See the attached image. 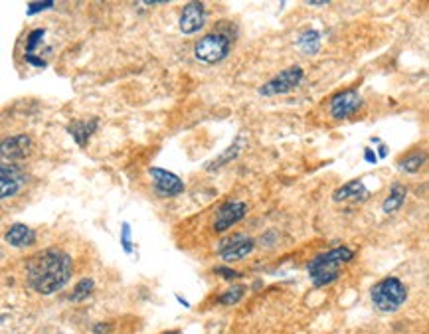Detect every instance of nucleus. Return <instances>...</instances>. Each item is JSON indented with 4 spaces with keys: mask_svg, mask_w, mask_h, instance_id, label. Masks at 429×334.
Masks as SVG:
<instances>
[{
    "mask_svg": "<svg viewBox=\"0 0 429 334\" xmlns=\"http://www.w3.org/2000/svg\"><path fill=\"white\" fill-rule=\"evenodd\" d=\"M95 289V281L93 279H81V281H77L75 283L74 291H72V295H70V301H74V303H81V301H86L89 295L93 293Z\"/></svg>",
    "mask_w": 429,
    "mask_h": 334,
    "instance_id": "obj_20",
    "label": "nucleus"
},
{
    "mask_svg": "<svg viewBox=\"0 0 429 334\" xmlns=\"http://www.w3.org/2000/svg\"><path fill=\"white\" fill-rule=\"evenodd\" d=\"M74 273L72 257L58 247H48L32 255L26 263V281L38 295H54L61 291Z\"/></svg>",
    "mask_w": 429,
    "mask_h": 334,
    "instance_id": "obj_1",
    "label": "nucleus"
},
{
    "mask_svg": "<svg viewBox=\"0 0 429 334\" xmlns=\"http://www.w3.org/2000/svg\"><path fill=\"white\" fill-rule=\"evenodd\" d=\"M148 176L152 178L154 190L163 196H178V194L184 192V182L170 170H164L159 166H150Z\"/></svg>",
    "mask_w": 429,
    "mask_h": 334,
    "instance_id": "obj_10",
    "label": "nucleus"
},
{
    "mask_svg": "<svg viewBox=\"0 0 429 334\" xmlns=\"http://www.w3.org/2000/svg\"><path fill=\"white\" fill-rule=\"evenodd\" d=\"M426 160H428V155H426V153H412V155L403 157V159L398 162V168H400L401 173L414 175V173H417V170L426 164Z\"/></svg>",
    "mask_w": 429,
    "mask_h": 334,
    "instance_id": "obj_18",
    "label": "nucleus"
},
{
    "mask_svg": "<svg viewBox=\"0 0 429 334\" xmlns=\"http://www.w3.org/2000/svg\"><path fill=\"white\" fill-rule=\"evenodd\" d=\"M2 157L10 160L26 159L32 150V139L28 135H16V137H8L2 141Z\"/></svg>",
    "mask_w": 429,
    "mask_h": 334,
    "instance_id": "obj_12",
    "label": "nucleus"
},
{
    "mask_svg": "<svg viewBox=\"0 0 429 334\" xmlns=\"http://www.w3.org/2000/svg\"><path fill=\"white\" fill-rule=\"evenodd\" d=\"M121 247L125 249V253L133 251V242H131V226L127 222H123L121 226Z\"/></svg>",
    "mask_w": 429,
    "mask_h": 334,
    "instance_id": "obj_23",
    "label": "nucleus"
},
{
    "mask_svg": "<svg viewBox=\"0 0 429 334\" xmlns=\"http://www.w3.org/2000/svg\"><path fill=\"white\" fill-rule=\"evenodd\" d=\"M48 8H54V2H30L28 14H38L42 10H48Z\"/></svg>",
    "mask_w": 429,
    "mask_h": 334,
    "instance_id": "obj_25",
    "label": "nucleus"
},
{
    "mask_svg": "<svg viewBox=\"0 0 429 334\" xmlns=\"http://www.w3.org/2000/svg\"><path fill=\"white\" fill-rule=\"evenodd\" d=\"M372 305L376 311L390 315L396 313L408 299V287L398 277H384L370 289Z\"/></svg>",
    "mask_w": 429,
    "mask_h": 334,
    "instance_id": "obj_3",
    "label": "nucleus"
},
{
    "mask_svg": "<svg viewBox=\"0 0 429 334\" xmlns=\"http://www.w3.org/2000/svg\"><path fill=\"white\" fill-rule=\"evenodd\" d=\"M362 95L356 89H344L332 95V99L328 103V111L335 121H346L350 117H355L362 109Z\"/></svg>",
    "mask_w": 429,
    "mask_h": 334,
    "instance_id": "obj_6",
    "label": "nucleus"
},
{
    "mask_svg": "<svg viewBox=\"0 0 429 334\" xmlns=\"http://www.w3.org/2000/svg\"><path fill=\"white\" fill-rule=\"evenodd\" d=\"M44 36H46L44 28H36L30 32L28 38H26V56H34V52L38 50V46L42 44Z\"/></svg>",
    "mask_w": 429,
    "mask_h": 334,
    "instance_id": "obj_22",
    "label": "nucleus"
},
{
    "mask_svg": "<svg viewBox=\"0 0 429 334\" xmlns=\"http://www.w3.org/2000/svg\"><path fill=\"white\" fill-rule=\"evenodd\" d=\"M406 194H408V188H406L403 184H400V182L392 184L390 194H388V198H386L384 204H382V210H384L386 214L398 212L401 208V204H403V200H406Z\"/></svg>",
    "mask_w": 429,
    "mask_h": 334,
    "instance_id": "obj_16",
    "label": "nucleus"
},
{
    "mask_svg": "<svg viewBox=\"0 0 429 334\" xmlns=\"http://www.w3.org/2000/svg\"><path fill=\"white\" fill-rule=\"evenodd\" d=\"M4 239H6V244H10L12 247H18V249L32 247L36 244V232L32 228H28V226H24V224H14V226H10L6 230Z\"/></svg>",
    "mask_w": 429,
    "mask_h": 334,
    "instance_id": "obj_14",
    "label": "nucleus"
},
{
    "mask_svg": "<svg viewBox=\"0 0 429 334\" xmlns=\"http://www.w3.org/2000/svg\"><path fill=\"white\" fill-rule=\"evenodd\" d=\"M204 20H206V6L202 2H188L178 18V28L182 34H188L192 36L196 32H200V28L204 26Z\"/></svg>",
    "mask_w": 429,
    "mask_h": 334,
    "instance_id": "obj_9",
    "label": "nucleus"
},
{
    "mask_svg": "<svg viewBox=\"0 0 429 334\" xmlns=\"http://www.w3.org/2000/svg\"><path fill=\"white\" fill-rule=\"evenodd\" d=\"M26 61H28L30 66H34V68H44L46 66L44 59H40L38 56H26Z\"/></svg>",
    "mask_w": 429,
    "mask_h": 334,
    "instance_id": "obj_26",
    "label": "nucleus"
},
{
    "mask_svg": "<svg viewBox=\"0 0 429 334\" xmlns=\"http://www.w3.org/2000/svg\"><path fill=\"white\" fill-rule=\"evenodd\" d=\"M378 157H380V159H386V157H388V146L380 145V148H378Z\"/></svg>",
    "mask_w": 429,
    "mask_h": 334,
    "instance_id": "obj_29",
    "label": "nucleus"
},
{
    "mask_svg": "<svg viewBox=\"0 0 429 334\" xmlns=\"http://www.w3.org/2000/svg\"><path fill=\"white\" fill-rule=\"evenodd\" d=\"M352 259H355V251L346 246L335 247V249H328L325 253H319L307 265L312 285L319 287V289L326 287V285H332L341 277L342 265H346Z\"/></svg>",
    "mask_w": 429,
    "mask_h": 334,
    "instance_id": "obj_2",
    "label": "nucleus"
},
{
    "mask_svg": "<svg viewBox=\"0 0 429 334\" xmlns=\"http://www.w3.org/2000/svg\"><path fill=\"white\" fill-rule=\"evenodd\" d=\"M305 77V72L301 66H291L287 70L279 72L275 77H271L267 84H263L259 88V93L263 97H271V95H283V93H289L303 81Z\"/></svg>",
    "mask_w": 429,
    "mask_h": 334,
    "instance_id": "obj_5",
    "label": "nucleus"
},
{
    "mask_svg": "<svg viewBox=\"0 0 429 334\" xmlns=\"http://www.w3.org/2000/svg\"><path fill=\"white\" fill-rule=\"evenodd\" d=\"M230 50H232L230 34L223 32V30H216V32H210L206 36H202L196 42L194 56H196V59H200L202 63L214 66V63H220L222 59L228 58Z\"/></svg>",
    "mask_w": 429,
    "mask_h": 334,
    "instance_id": "obj_4",
    "label": "nucleus"
},
{
    "mask_svg": "<svg viewBox=\"0 0 429 334\" xmlns=\"http://www.w3.org/2000/svg\"><path fill=\"white\" fill-rule=\"evenodd\" d=\"M214 273L222 277L223 281H234V279H239V277H241V273H239V271L232 269V267H228V265H222V267L214 269Z\"/></svg>",
    "mask_w": 429,
    "mask_h": 334,
    "instance_id": "obj_24",
    "label": "nucleus"
},
{
    "mask_svg": "<svg viewBox=\"0 0 429 334\" xmlns=\"http://www.w3.org/2000/svg\"><path fill=\"white\" fill-rule=\"evenodd\" d=\"M246 214H248V204L241 202V200H230L218 208V212L214 216V230L218 233L228 232L232 226L241 222Z\"/></svg>",
    "mask_w": 429,
    "mask_h": 334,
    "instance_id": "obj_8",
    "label": "nucleus"
},
{
    "mask_svg": "<svg viewBox=\"0 0 429 334\" xmlns=\"http://www.w3.org/2000/svg\"><path fill=\"white\" fill-rule=\"evenodd\" d=\"M163 334H182L180 331H168V333H163Z\"/></svg>",
    "mask_w": 429,
    "mask_h": 334,
    "instance_id": "obj_30",
    "label": "nucleus"
},
{
    "mask_svg": "<svg viewBox=\"0 0 429 334\" xmlns=\"http://www.w3.org/2000/svg\"><path fill=\"white\" fill-rule=\"evenodd\" d=\"M0 175H2V188H0L2 200L16 196L20 190L24 188V184H26V175H24V170H22L18 164H12V162H10V164L4 162L2 168H0Z\"/></svg>",
    "mask_w": 429,
    "mask_h": 334,
    "instance_id": "obj_11",
    "label": "nucleus"
},
{
    "mask_svg": "<svg viewBox=\"0 0 429 334\" xmlns=\"http://www.w3.org/2000/svg\"><path fill=\"white\" fill-rule=\"evenodd\" d=\"M109 326L111 324H103V322H97L93 328H91V333L93 334H105V333H109Z\"/></svg>",
    "mask_w": 429,
    "mask_h": 334,
    "instance_id": "obj_27",
    "label": "nucleus"
},
{
    "mask_svg": "<svg viewBox=\"0 0 429 334\" xmlns=\"http://www.w3.org/2000/svg\"><path fill=\"white\" fill-rule=\"evenodd\" d=\"M243 295H246V287L243 285H234L232 289H228L226 293L220 295L218 303L220 305H236V303H239L243 299Z\"/></svg>",
    "mask_w": 429,
    "mask_h": 334,
    "instance_id": "obj_21",
    "label": "nucleus"
},
{
    "mask_svg": "<svg viewBox=\"0 0 429 334\" xmlns=\"http://www.w3.org/2000/svg\"><path fill=\"white\" fill-rule=\"evenodd\" d=\"M241 145H243V139H241V137H237L236 143L230 146L228 150H223L222 157H218V159H214V160H212V162H208V166H206L208 170L212 173L214 168H220L222 164H226V162H230V160L236 159L237 155L241 153Z\"/></svg>",
    "mask_w": 429,
    "mask_h": 334,
    "instance_id": "obj_19",
    "label": "nucleus"
},
{
    "mask_svg": "<svg viewBox=\"0 0 429 334\" xmlns=\"http://www.w3.org/2000/svg\"><path fill=\"white\" fill-rule=\"evenodd\" d=\"M97 125H99V119L97 117H91V119H86V121H72L68 125V132L74 137L75 145L86 148L91 139V135L97 131Z\"/></svg>",
    "mask_w": 429,
    "mask_h": 334,
    "instance_id": "obj_13",
    "label": "nucleus"
},
{
    "mask_svg": "<svg viewBox=\"0 0 429 334\" xmlns=\"http://www.w3.org/2000/svg\"><path fill=\"white\" fill-rule=\"evenodd\" d=\"M253 249H255V239L253 237H248L243 233H234L220 244L218 253L226 263H234L248 257Z\"/></svg>",
    "mask_w": 429,
    "mask_h": 334,
    "instance_id": "obj_7",
    "label": "nucleus"
},
{
    "mask_svg": "<svg viewBox=\"0 0 429 334\" xmlns=\"http://www.w3.org/2000/svg\"><path fill=\"white\" fill-rule=\"evenodd\" d=\"M297 46H299L305 54H317L319 48H321V32L312 28L301 32V36H299V40H297Z\"/></svg>",
    "mask_w": 429,
    "mask_h": 334,
    "instance_id": "obj_17",
    "label": "nucleus"
},
{
    "mask_svg": "<svg viewBox=\"0 0 429 334\" xmlns=\"http://www.w3.org/2000/svg\"><path fill=\"white\" fill-rule=\"evenodd\" d=\"M364 159H366V162H370V164L378 162V157H376V153L372 148H364Z\"/></svg>",
    "mask_w": 429,
    "mask_h": 334,
    "instance_id": "obj_28",
    "label": "nucleus"
},
{
    "mask_svg": "<svg viewBox=\"0 0 429 334\" xmlns=\"http://www.w3.org/2000/svg\"><path fill=\"white\" fill-rule=\"evenodd\" d=\"M368 196V190L364 186L362 180H350L339 190H335L332 200L335 202H346V200H355V202H362Z\"/></svg>",
    "mask_w": 429,
    "mask_h": 334,
    "instance_id": "obj_15",
    "label": "nucleus"
}]
</instances>
